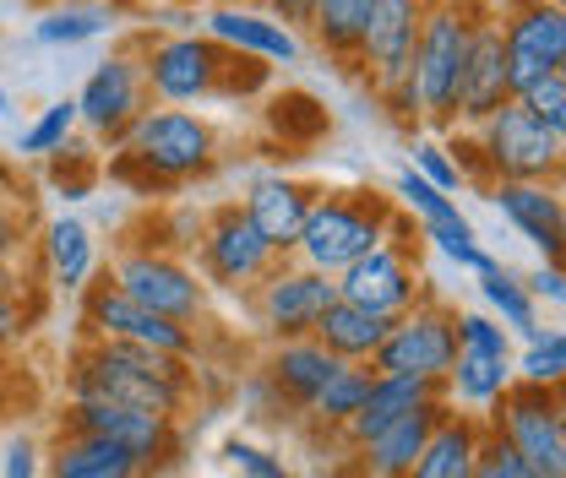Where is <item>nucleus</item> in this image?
Here are the masks:
<instances>
[{"mask_svg":"<svg viewBox=\"0 0 566 478\" xmlns=\"http://www.w3.org/2000/svg\"><path fill=\"white\" fill-rule=\"evenodd\" d=\"M191 392V359H169L137 342H87L71 370V397H109L158 418H175Z\"/></svg>","mask_w":566,"mask_h":478,"instance_id":"obj_1","label":"nucleus"},{"mask_svg":"<svg viewBox=\"0 0 566 478\" xmlns=\"http://www.w3.org/2000/svg\"><path fill=\"white\" fill-rule=\"evenodd\" d=\"M262 76H268L262 61L229 55L208 33H169V39L147 44V55H142V82L164 109H186V104H202L218 93H251V87H262Z\"/></svg>","mask_w":566,"mask_h":478,"instance_id":"obj_2","label":"nucleus"},{"mask_svg":"<svg viewBox=\"0 0 566 478\" xmlns=\"http://www.w3.org/2000/svg\"><path fill=\"white\" fill-rule=\"evenodd\" d=\"M392 223H398L392 206L381 202L376 191H316L294 256L311 273L338 277L359 256H370L376 245H387L392 240Z\"/></svg>","mask_w":566,"mask_h":478,"instance_id":"obj_3","label":"nucleus"},{"mask_svg":"<svg viewBox=\"0 0 566 478\" xmlns=\"http://www.w3.org/2000/svg\"><path fill=\"white\" fill-rule=\"evenodd\" d=\"M474 0H436L424 6L420 44H415V93H420V115L436 126H458V87L469 66V39H474Z\"/></svg>","mask_w":566,"mask_h":478,"instance_id":"obj_4","label":"nucleus"},{"mask_svg":"<svg viewBox=\"0 0 566 478\" xmlns=\"http://www.w3.org/2000/svg\"><path fill=\"white\" fill-rule=\"evenodd\" d=\"M126 158L120 163H137L142 169V191L147 185H180V180H197L208 174L212 158H218V137L202 115L191 109H142L126 131Z\"/></svg>","mask_w":566,"mask_h":478,"instance_id":"obj_5","label":"nucleus"},{"mask_svg":"<svg viewBox=\"0 0 566 478\" xmlns=\"http://www.w3.org/2000/svg\"><path fill=\"white\" fill-rule=\"evenodd\" d=\"M480 137H474V158H480V169L495 180H506V185H551L556 174L566 169V147L517 98L512 104H501L485 126H474Z\"/></svg>","mask_w":566,"mask_h":478,"instance_id":"obj_6","label":"nucleus"},{"mask_svg":"<svg viewBox=\"0 0 566 478\" xmlns=\"http://www.w3.org/2000/svg\"><path fill=\"white\" fill-rule=\"evenodd\" d=\"M485 429H491L495 440H506L534 478H566V435H562V418H556V403H551L545 386L512 381L491 403V424Z\"/></svg>","mask_w":566,"mask_h":478,"instance_id":"obj_7","label":"nucleus"},{"mask_svg":"<svg viewBox=\"0 0 566 478\" xmlns=\"http://www.w3.org/2000/svg\"><path fill=\"white\" fill-rule=\"evenodd\" d=\"M458 359V310L447 305H415L409 316L392 321L387 342L376 348L370 370L376 375H409V381H430L447 386V370Z\"/></svg>","mask_w":566,"mask_h":478,"instance_id":"obj_8","label":"nucleus"},{"mask_svg":"<svg viewBox=\"0 0 566 478\" xmlns=\"http://www.w3.org/2000/svg\"><path fill=\"white\" fill-rule=\"evenodd\" d=\"M115 288L126 294V299H137L142 310H153V316H164V321H175V327H191V321H202V310H208V288L197 283V273L186 267V262H175L169 251H153V245H132V251H120L115 256Z\"/></svg>","mask_w":566,"mask_h":478,"instance_id":"obj_9","label":"nucleus"},{"mask_svg":"<svg viewBox=\"0 0 566 478\" xmlns=\"http://www.w3.org/2000/svg\"><path fill=\"white\" fill-rule=\"evenodd\" d=\"M82 327L93 342H137V348L169 353V359H197V327H175V321L142 310L137 299H126L115 288L109 273L82 288Z\"/></svg>","mask_w":566,"mask_h":478,"instance_id":"obj_10","label":"nucleus"},{"mask_svg":"<svg viewBox=\"0 0 566 478\" xmlns=\"http://www.w3.org/2000/svg\"><path fill=\"white\" fill-rule=\"evenodd\" d=\"M66 429L76 435H98L120 452L137 457V468L147 478L164 474L180 452V435H175V418H158V413L126 408V403H109V397H71L66 408Z\"/></svg>","mask_w":566,"mask_h":478,"instance_id":"obj_11","label":"nucleus"},{"mask_svg":"<svg viewBox=\"0 0 566 478\" xmlns=\"http://www.w3.org/2000/svg\"><path fill=\"white\" fill-rule=\"evenodd\" d=\"M197 262H202L208 283L229 288V294H251L283 256L256 234V223L240 206H218L208 217V229L197 234Z\"/></svg>","mask_w":566,"mask_h":478,"instance_id":"obj_12","label":"nucleus"},{"mask_svg":"<svg viewBox=\"0 0 566 478\" xmlns=\"http://www.w3.org/2000/svg\"><path fill=\"white\" fill-rule=\"evenodd\" d=\"M251 299H256V321L268 327V338L294 342V338H311L316 321L338 305V277L311 273V267H300V262H294V267L279 262L273 273L251 288Z\"/></svg>","mask_w":566,"mask_h":478,"instance_id":"obj_13","label":"nucleus"},{"mask_svg":"<svg viewBox=\"0 0 566 478\" xmlns=\"http://www.w3.org/2000/svg\"><path fill=\"white\" fill-rule=\"evenodd\" d=\"M501 39H506V76L512 98L545 76H556L566 55V11L551 0H512L501 11Z\"/></svg>","mask_w":566,"mask_h":478,"instance_id":"obj_14","label":"nucleus"},{"mask_svg":"<svg viewBox=\"0 0 566 478\" xmlns=\"http://www.w3.org/2000/svg\"><path fill=\"white\" fill-rule=\"evenodd\" d=\"M338 299L344 305H359L370 316H409L420 305V267H415V251L409 245H376L370 256H359L354 267L338 273Z\"/></svg>","mask_w":566,"mask_h":478,"instance_id":"obj_15","label":"nucleus"},{"mask_svg":"<svg viewBox=\"0 0 566 478\" xmlns=\"http://www.w3.org/2000/svg\"><path fill=\"white\" fill-rule=\"evenodd\" d=\"M142 109H147V82H142V61L126 50L98 61L76 93V126H87L93 137H126Z\"/></svg>","mask_w":566,"mask_h":478,"instance_id":"obj_16","label":"nucleus"},{"mask_svg":"<svg viewBox=\"0 0 566 478\" xmlns=\"http://www.w3.org/2000/svg\"><path fill=\"white\" fill-rule=\"evenodd\" d=\"M420 22H424V0H376L370 22L359 33V66L370 71L376 93L409 82L415 71V44H420Z\"/></svg>","mask_w":566,"mask_h":478,"instance_id":"obj_17","label":"nucleus"},{"mask_svg":"<svg viewBox=\"0 0 566 478\" xmlns=\"http://www.w3.org/2000/svg\"><path fill=\"white\" fill-rule=\"evenodd\" d=\"M501 104H512L506 39H501V17L480 11V17H474V39H469L463 87H458V120H463V126H485Z\"/></svg>","mask_w":566,"mask_h":478,"instance_id":"obj_18","label":"nucleus"},{"mask_svg":"<svg viewBox=\"0 0 566 478\" xmlns=\"http://www.w3.org/2000/svg\"><path fill=\"white\" fill-rule=\"evenodd\" d=\"M491 206L539 251L545 267H566V196L556 185H491Z\"/></svg>","mask_w":566,"mask_h":478,"instance_id":"obj_19","label":"nucleus"},{"mask_svg":"<svg viewBox=\"0 0 566 478\" xmlns=\"http://www.w3.org/2000/svg\"><path fill=\"white\" fill-rule=\"evenodd\" d=\"M212 44H223L229 55L262 61V66H294L300 61V33L283 28L273 11H245V6H212L202 17Z\"/></svg>","mask_w":566,"mask_h":478,"instance_id":"obj_20","label":"nucleus"},{"mask_svg":"<svg viewBox=\"0 0 566 478\" xmlns=\"http://www.w3.org/2000/svg\"><path fill=\"white\" fill-rule=\"evenodd\" d=\"M311 202H316L311 185H300V180H289V174H262V180H251V191H245L240 212L256 223V234H262L279 256H294Z\"/></svg>","mask_w":566,"mask_h":478,"instance_id":"obj_21","label":"nucleus"},{"mask_svg":"<svg viewBox=\"0 0 566 478\" xmlns=\"http://www.w3.org/2000/svg\"><path fill=\"white\" fill-rule=\"evenodd\" d=\"M447 418V397H436V403H424V408L403 413L392 429H381L376 440H365V446H354L359 452V474L365 478H403L415 468V457L424 452V440H430V429Z\"/></svg>","mask_w":566,"mask_h":478,"instance_id":"obj_22","label":"nucleus"},{"mask_svg":"<svg viewBox=\"0 0 566 478\" xmlns=\"http://www.w3.org/2000/svg\"><path fill=\"white\" fill-rule=\"evenodd\" d=\"M344 370V359H333L316 338H294V342H273L268 353V381L283 403L294 408H311V397Z\"/></svg>","mask_w":566,"mask_h":478,"instance_id":"obj_23","label":"nucleus"},{"mask_svg":"<svg viewBox=\"0 0 566 478\" xmlns=\"http://www.w3.org/2000/svg\"><path fill=\"white\" fill-rule=\"evenodd\" d=\"M480 446H485V424L474 413H452L430 429L424 452L415 457V468L403 478H474V463H480Z\"/></svg>","mask_w":566,"mask_h":478,"instance_id":"obj_24","label":"nucleus"},{"mask_svg":"<svg viewBox=\"0 0 566 478\" xmlns=\"http://www.w3.org/2000/svg\"><path fill=\"white\" fill-rule=\"evenodd\" d=\"M436 397H441V386H430V381H409V375H376V381H370L365 408L344 424V435H349V446H365V440H376L381 429H392L403 413L424 408V403H436Z\"/></svg>","mask_w":566,"mask_h":478,"instance_id":"obj_25","label":"nucleus"},{"mask_svg":"<svg viewBox=\"0 0 566 478\" xmlns=\"http://www.w3.org/2000/svg\"><path fill=\"white\" fill-rule=\"evenodd\" d=\"M44 478H147V474L137 468L132 452H120V446H109L98 435L61 429V440L44 457Z\"/></svg>","mask_w":566,"mask_h":478,"instance_id":"obj_26","label":"nucleus"},{"mask_svg":"<svg viewBox=\"0 0 566 478\" xmlns=\"http://www.w3.org/2000/svg\"><path fill=\"white\" fill-rule=\"evenodd\" d=\"M517 381L512 370V353H491V348H458L452 370H447V386L441 397L463 403V408H491L495 397Z\"/></svg>","mask_w":566,"mask_h":478,"instance_id":"obj_27","label":"nucleus"},{"mask_svg":"<svg viewBox=\"0 0 566 478\" xmlns=\"http://www.w3.org/2000/svg\"><path fill=\"white\" fill-rule=\"evenodd\" d=\"M387 332H392L387 316H370V310H359V305H344V299H338V305L316 321L311 338L322 342L333 359H344V364H370L376 348L387 342Z\"/></svg>","mask_w":566,"mask_h":478,"instance_id":"obj_28","label":"nucleus"},{"mask_svg":"<svg viewBox=\"0 0 566 478\" xmlns=\"http://www.w3.org/2000/svg\"><path fill=\"white\" fill-rule=\"evenodd\" d=\"M44 267L55 277V288H66V294H82L93 283L98 245H93V229L82 217H55L44 229Z\"/></svg>","mask_w":566,"mask_h":478,"instance_id":"obj_29","label":"nucleus"},{"mask_svg":"<svg viewBox=\"0 0 566 478\" xmlns=\"http://www.w3.org/2000/svg\"><path fill=\"white\" fill-rule=\"evenodd\" d=\"M370 6H376V0H316V11H311V39H316L327 55L354 61V55H359V33H365V22H370Z\"/></svg>","mask_w":566,"mask_h":478,"instance_id":"obj_30","label":"nucleus"},{"mask_svg":"<svg viewBox=\"0 0 566 478\" xmlns=\"http://www.w3.org/2000/svg\"><path fill=\"white\" fill-rule=\"evenodd\" d=\"M480 294H485V305L501 316V327H517L528 342L539 338V299L528 294V283L512 273V267L495 262L491 273H480Z\"/></svg>","mask_w":566,"mask_h":478,"instance_id":"obj_31","label":"nucleus"},{"mask_svg":"<svg viewBox=\"0 0 566 478\" xmlns=\"http://www.w3.org/2000/svg\"><path fill=\"white\" fill-rule=\"evenodd\" d=\"M370 381H376V370L370 364H344L316 397H311V418L316 424H327V429H344L354 413L365 408V397H370Z\"/></svg>","mask_w":566,"mask_h":478,"instance_id":"obj_32","label":"nucleus"},{"mask_svg":"<svg viewBox=\"0 0 566 478\" xmlns=\"http://www.w3.org/2000/svg\"><path fill=\"white\" fill-rule=\"evenodd\" d=\"M109 11L104 6H50V11H39V22H33V39L39 44H82V39H98V33H109Z\"/></svg>","mask_w":566,"mask_h":478,"instance_id":"obj_33","label":"nucleus"},{"mask_svg":"<svg viewBox=\"0 0 566 478\" xmlns=\"http://www.w3.org/2000/svg\"><path fill=\"white\" fill-rule=\"evenodd\" d=\"M71 131H76V98H55V104H44V109L33 115V126L17 137V152H22V158H55L71 141Z\"/></svg>","mask_w":566,"mask_h":478,"instance_id":"obj_34","label":"nucleus"},{"mask_svg":"<svg viewBox=\"0 0 566 478\" xmlns=\"http://www.w3.org/2000/svg\"><path fill=\"white\" fill-rule=\"evenodd\" d=\"M512 370H517L523 386H545V392L562 386L566 381V332H545V327H539V338L528 342V353H523Z\"/></svg>","mask_w":566,"mask_h":478,"instance_id":"obj_35","label":"nucleus"},{"mask_svg":"<svg viewBox=\"0 0 566 478\" xmlns=\"http://www.w3.org/2000/svg\"><path fill=\"white\" fill-rule=\"evenodd\" d=\"M517 104L551 131V137L566 147V82L562 76H545V82H534V87H523L517 93Z\"/></svg>","mask_w":566,"mask_h":478,"instance_id":"obj_36","label":"nucleus"},{"mask_svg":"<svg viewBox=\"0 0 566 478\" xmlns=\"http://www.w3.org/2000/svg\"><path fill=\"white\" fill-rule=\"evenodd\" d=\"M415 174H420L424 185H436L441 196H452V191H463V163L441 147V141H415V163H409Z\"/></svg>","mask_w":566,"mask_h":478,"instance_id":"obj_37","label":"nucleus"},{"mask_svg":"<svg viewBox=\"0 0 566 478\" xmlns=\"http://www.w3.org/2000/svg\"><path fill=\"white\" fill-rule=\"evenodd\" d=\"M223 463H229L240 478H289L283 457L262 452V446H251V440H229V446H223Z\"/></svg>","mask_w":566,"mask_h":478,"instance_id":"obj_38","label":"nucleus"},{"mask_svg":"<svg viewBox=\"0 0 566 478\" xmlns=\"http://www.w3.org/2000/svg\"><path fill=\"white\" fill-rule=\"evenodd\" d=\"M474 478H534L523 468V457L506 446V440H495L491 429H485V446H480V463H474Z\"/></svg>","mask_w":566,"mask_h":478,"instance_id":"obj_39","label":"nucleus"},{"mask_svg":"<svg viewBox=\"0 0 566 478\" xmlns=\"http://www.w3.org/2000/svg\"><path fill=\"white\" fill-rule=\"evenodd\" d=\"M22 338H28V316H22V305H17V294H11V277L0 273V353L17 348Z\"/></svg>","mask_w":566,"mask_h":478,"instance_id":"obj_40","label":"nucleus"},{"mask_svg":"<svg viewBox=\"0 0 566 478\" xmlns=\"http://www.w3.org/2000/svg\"><path fill=\"white\" fill-rule=\"evenodd\" d=\"M0 478H39V440H33V435H11Z\"/></svg>","mask_w":566,"mask_h":478,"instance_id":"obj_41","label":"nucleus"},{"mask_svg":"<svg viewBox=\"0 0 566 478\" xmlns=\"http://www.w3.org/2000/svg\"><path fill=\"white\" fill-rule=\"evenodd\" d=\"M523 283H528V294H534V299L562 305V310H566V267H545V262H539V267L523 277Z\"/></svg>","mask_w":566,"mask_h":478,"instance_id":"obj_42","label":"nucleus"},{"mask_svg":"<svg viewBox=\"0 0 566 478\" xmlns=\"http://www.w3.org/2000/svg\"><path fill=\"white\" fill-rule=\"evenodd\" d=\"M381 104H387V109H392V120H403V126L424 120V115H420V93H415V82H398V87H387V93H381Z\"/></svg>","mask_w":566,"mask_h":478,"instance_id":"obj_43","label":"nucleus"},{"mask_svg":"<svg viewBox=\"0 0 566 478\" xmlns=\"http://www.w3.org/2000/svg\"><path fill=\"white\" fill-rule=\"evenodd\" d=\"M268 11L279 17L283 28H311V11H316V0H268Z\"/></svg>","mask_w":566,"mask_h":478,"instance_id":"obj_44","label":"nucleus"},{"mask_svg":"<svg viewBox=\"0 0 566 478\" xmlns=\"http://www.w3.org/2000/svg\"><path fill=\"white\" fill-rule=\"evenodd\" d=\"M17 251H22V223H17V212L0 206V267H6Z\"/></svg>","mask_w":566,"mask_h":478,"instance_id":"obj_45","label":"nucleus"},{"mask_svg":"<svg viewBox=\"0 0 566 478\" xmlns=\"http://www.w3.org/2000/svg\"><path fill=\"white\" fill-rule=\"evenodd\" d=\"M551 403H556V418H562V435H566V381L551 386Z\"/></svg>","mask_w":566,"mask_h":478,"instance_id":"obj_46","label":"nucleus"},{"mask_svg":"<svg viewBox=\"0 0 566 478\" xmlns=\"http://www.w3.org/2000/svg\"><path fill=\"white\" fill-rule=\"evenodd\" d=\"M158 6H175V11H186V6H202V0H158Z\"/></svg>","mask_w":566,"mask_h":478,"instance_id":"obj_47","label":"nucleus"},{"mask_svg":"<svg viewBox=\"0 0 566 478\" xmlns=\"http://www.w3.org/2000/svg\"><path fill=\"white\" fill-rule=\"evenodd\" d=\"M556 76H562V82H566V55H562V66H556Z\"/></svg>","mask_w":566,"mask_h":478,"instance_id":"obj_48","label":"nucleus"},{"mask_svg":"<svg viewBox=\"0 0 566 478\" xmlns=\"http://www.w3.org/2000/svg\"><path fill=\"white\" fill-rule=\"evenodd\" d=\"M0 115H6V87H0Z\"/></svg>","mask_w":566,"mask_h":478,"instance_id":"obj_49","label":"nucleus"},{"mask_svg":"<svg viewBox=\"0 0 566 478\" xmlns=\"http://www.w3.org/2000/svg\"><path fill=\"white\" fill-rule=\"evenodd\" d=\"M551 6H562V11H566V0H551Z\"/></svg>","mask_w":566,"mask_h":478,"instance_id":"obj_50","label":"nucleus"}]
</instances>
